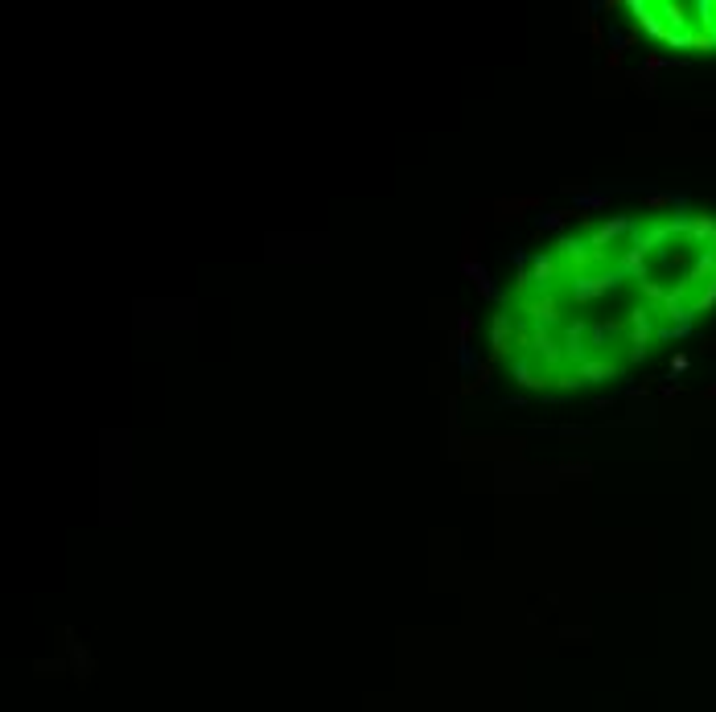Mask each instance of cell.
<instances>
[{
    "instance_id": "1",
    "label": "cell",
    "mask_w": 716,
    "mask_h": 712,
    "mask_svg": "<svg viewBox=\"0 0 716 712\" xmlns=\"http://www.w3.org/2000/svg\"><path fill=\"white\" fill-rule=\"evenodd\" d=\"M605 66H622V49H618V45L605 49Z\"/></svg>"
}]
</instances>
